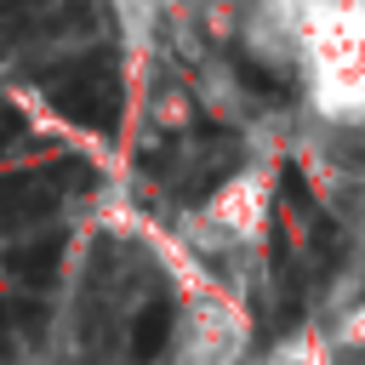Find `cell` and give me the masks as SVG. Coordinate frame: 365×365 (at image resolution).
I'll return each mask as SVG.
<instances>
[{
    "label": "cell",
    "mask_w": 365,
    "mask_h": 365,
    "mask_svg": "<svg viewBox=\"0 0 365 365\" xmlns=\"http://www.w3.org/2000/svg\"><path fill=\"white\" fill-rule=\"evenodd\" d=\"M11 359V314H6V302H0V365Z\"/></svg>",
    "instance_id": "obj_5"
},
{
    "label": "cell",
    "mask_w": 365,
    "mask_h": 365,
    "mask_svg": "<svg viewBox=\"0 0 365 365\" xmlns=\"http://www.w3.org/2000/svg\"><path fill=\"white\" fill-rule=\"evenodd\" d=\"M0 200H6V217H40V211L51 205V194H46L34 177H11V182H0Z\"/></svg>",
    "instance_id": "obj_3"
},
{
    "label": "cell",
    "mask_w": 365,
    "mask_h": 365,
    "mask_svg": "<svg viewBox=\"0 0 365 365\" xmlns=\"http://www.w3.org/2000/svg\"><path fill=\"white\" fill-rule=\"evenodd\" d=\"M6 314L23 325V336H40V331H46V302H40V297H29V302H17V308H6Z\"/></svg>",
    "instance_id": "obj_4"
},
{
    "label": "cell",
    "mask_w": 365,
    "mask_h": 365,
    "mask_svg": "<svg viewBox=\"0 0 365 365\" xmlns=\"http://www.w3.org/2000/svg\"><path fill=\"white\" fill-rule=\"evenodd\" d=\"M171 319H177V308H171V297H154L137 319H131V359L137 365H148L165 342H171Z\"/></svg>",
    "instance_id": "obj_1"
},
{
    "label": "cell",
    "mask_w": 365,
    "mask_h": 365,
    "mask_svg": "<svg viewBox=\"0 0 365 365\" xmlns=\"http://www.w3.org/2000/svg\"><path fill=\"white\" fill-rule=\"evenodd\" d=\"M57 262H63V234H46V240H29L17 257H11V274L23 285H51L57 279Z\"/></svg>",
    "instance_id": "obj_2"
}]
</instances>
